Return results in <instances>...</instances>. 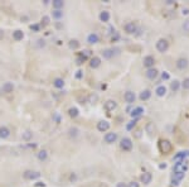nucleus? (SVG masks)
<instances>
[{
    "label": "nucleus",
    "mask_w": 189,
    "mask_h": 187,
    "mask_svg": "<svg viewBox=\"0 0 189 187\" xmlns=\"http://www.w3.org/2000/svg\"><path fill=\"white\" fill-rule=\"evenodd\" d=\"M159 149L161 153H164V154H168V153L171 152V149H173V146H171V143L167 139H161L159 142Z\"/></svg>",
    "instance_id": "obj_1"
},
{
    "label": "nucleus",
    "mask_w": 189,
    "mask_h": 187,
    "mask_svg": "<svg viewBox=\"0 0 189 187\" xmlns=\"http://www.w3.org/2000/svg\"><path fill=\"white\" fill-rule=\"evenodd\" d=\"M40 177V173L37 171H32V169H27L24 173H23V178L27 181H33V180H37V178Z\"/></svg>",
    "instance_id": "obj_2"
},
{
    "label": "nucleus",
    "mask_w": 189,
    "mask_h": 187,
    "mask_svg": "<svg viewBox=\"0 0 189 187\" xmlns=\"http://www.w3.org/2000/svg\"><path fill=\"white\" fill-rule=\"evenodd\" d=\"M168 48H169V42H168L167 39L161 38V39H159V41L156 42V49L159 51L160 53H164V52H167Z\"/></svg>",
    "instance_id": "obj_3"
},
{
    "label": "nucleus",
    "mask_w": 189,
    "mask_h": 187,
    "mask_svg": "<svg viewBox=\"0 0 189 187\" xmlns=\"http://www.w3.org/2000/svg\"><path fill=\"white\" fill-rule=\"evenodd\" d=\"M120 147H121L122 150L125 152H130L132 149V142L130 138H122L121 143H120Z\"/></svg>",
    "instance_id": "obj_4"
},
{
    "label": "nucleus",
    "mask_w": 189,
    "mask_h": 187,
    "mask_svg": "<svg viewBox=\"0 0 189 187\" xmlns=\"http://www.w3.org/2000/svg\"><path fill=\"white\" fill-rule=\"evenodd\" d=\"M188 169V166L185 164V162H177L174 164V172L175 173H184Z\"/></svg>",
    "instance_id": "obj_5"
},
{
    "label": "nucleus",
    "mask_w": 189,
    "mask_h": 187,
    "mask_svg": "<svg viewBox=\"0 0 189 187\" xmlns=\"http://www.w3.org/2000/svg\"><path fill=\"white\" fill-rule=\"evenodd\" d=\"M110 129V123L107 120H101L97 123V130L101 133H106Z\"/></svg>",
    "instance_id": "obj_6"
},
{
    "label": "nucleus",
    "mask_w": 189,
    "mask_h": 187,
    "mask_svg": "<svg viewBox=\"0 0 189 187\" xmlns=\"http://www.w3.org/2000/svg\"><path fill=\"white\" fill-rule=\"evenodd\" d=\"M144 66L146 67V69H153L154 65H155V58H154L153 56H146V57H144V61H143Z\"/></svg>",
    "instance_id": "obj_7"
},
{
    "label": "nucleus",
    "mask_w": 189,
    "mask_h": 187,
    "mask_svg": "<svg viewBox=\"0 0 189 187\" xmlns=\"http://www.w3.org/2000/svg\"><path fill=\"white\" fill-rule=\"evenodd\" d=\"M136 24L134 23V22H129V23H126L125 25H124V30L127 33V34H132V33H135L136 32Z\"/></svg>",
    "instance_id": "obj_8"
},
{
    "label": "nucleus",
    "mask_w": 189,
    "mask_h": 187,
    "mask_svg": "<svg viewBox=\"0 0 189 187\" xmlns=\"http://www.w3.org/2000/svg\"><path fill=\"white\" fill-rule=\"evenodd\" d=\"M104 140L107 144H112L117 140V134L116 133H106L105 137H104Z\"/></svg>",
    "instance_id": "obj_9"
},
{
    "label": "nucleus",
    "mask_w": 189,
    "mask_h": 187,
    "mask_svg": "<svg viewBox=\"0 0 189 187\" xmlns=\"http://www.w3.org/2000/svg\"><path fill=\"white\" fill-rule=\"evenodd\" d=\"M124 99H125V101L127 104H134L135 100H136V95L132 91H126L125 95H124Z\"/></svg>",
    "instance_id": "obj_10"
},
{
    "label": "nucleus",
    "mask_w": 189,
    "mask_h": 187,
    "mask_svg": "<svg viewBox=\"0 0 189 187\" xmlns=\"http://www.w3.org/2000/svg\"><path fill=\"white\" fill-rule=\"evenodd\" d=\"M104 108H105L106 111H114V110L117 108V103L115 100H107L104 105Z\"/></svg>",
    "instance_id": "obj_11"
},
{
    "label": "nucleus",
    "mask_w": 189,
    "mask_h": 187,
    "mask_svg": "<svg viewBox=\"0 0 189 187\" xmlns=\"http://www.w3.org/2000/svg\"><path fill=\"white\" fill-rule=\"evenodd\" d=\"M2 91L4 94H12L14 91V83L13 82H4L2 86Z\"/></svg>",
    "instance_id": "obj_12"
},
{
    "label": "nucleus",
    "mask_w": 189,
    "mask_h": 187,
    "mask_svg": "<svg viewBox=\"0 0 189 187\" xmlns=\"http://www.w3.org/2000/svg\"><path fill=\"white\" fill-rule=\"evenodd\" d=\"M10 137V129L8 128V126L3 125V126H0V138L2 139H8Z\"/></svg>",
    "instance_id": "obj_13"
},
{
    "label": "nucleus",
    "mask_w": 189,
    "mask_h": 187,
    "mask_svg": "<svg viewBox=\"0 0 189 187\" xmlns=\"http://www.w3.org/2000/svg\"><path fill=\"white\" fill-rule=\"evenodd\" d=\"M101 66V58L97 57V56H94L90 59V67L91 69H98V67Z\"/></svg>",
    "instance_id": "obj_14"
},
{
    "label": "nucleus",
    "mask_w": 189,
    "mask_h": 187,
    "mask_svg": "<svg viewBox=\"0 0 189 187\" xmlns=\"http://www.w3.org/2000/svg\"><path fill=\"white\" fill-rule=\"evenodd\" d=\"M188 66H189V62L187 58H179L177 61V67L179 70H185L188 69Z\"/></svg>",
    "instance_id": "obj_15"
},
{
    "label": "nucleus",
    "mask_w": 189,
    "mask_h": 187,
    "mask_svg": "<svg viewBox=\"0 0 189 187\" xmlns=\"http://www.w3.org/2000/svg\"><path fill=\"white\" fill-rule=\"evenodd\" d=\"M151 180H153V176H151L150 172H145V173H143L141 177H140V181H141V183H144V185H149V183L151 182Z\"/></svg>",
    "instance_id": "obj_16"
},
{
    "label": "nucleus",
    "mask_w": 189,
    "mask_h": 187,
    "mask_svg": "<svg viewBox=\"0 0 189 187\" xmlns=\"http://www.w3.org/2000/svg\"><path fill=\"white\" fill-rule=\"evenodd\" d=\"M23 38H24V33H23V30L16 29V30L13 32V39H14V41L19 42V41H23Z\"/></svg>",
    "instance_id": "obj_17"
},
{
    "label": "nucleus",
    "mask_w": 189,
    "mask_h": 187,
    "mask_svg": "<svg viewBox=\"0 0 189 187\" xmlns=\"http://www.w3.org/2000/svg\"><path fill=\"white\" fill-rule=\"evenodd\" d=\"M158 70L156 69H154V67H153V69H149L148 71H146V73H145V75H146V77L148 79H150V80H154V79H156V76H158Z\"/></svg>",
    "instance_id": "obj_18"
},
{
    "label": "nucleus",
    "mask_w": 189,
    "mask_h": 187,
    "mask_svg": "<svg viewBox=\"0 0 189 187\" xmlns=\"http://www.w3.org/2000/svg\"><path fill=\"white\" fill-rule=\"evenodd\" d=\"M110 18H111V15H110V13H108L107 10H102V12L100 13V20H101L102 23H107V22L110 20Z\"/></svg>",
    "instance_id": "obj_19"
},
{
    "label": "nucleus",
    "mask_w": 189,
    "mask_h": 187,
    "mask_svg": "<svg viewBox=\"0 0 189 187\" xmlns=\"http://www.w3.org/2000/svg\"><path fill=\"white\" fill-rule=\"evenodd\" d=\"M143 113H144V108L137 106V108H135L130 113V115H131V118H139L140 115H143Z\"/></svg>",
    "instance_id": "obj_20"
},
{
    "label": "nucleus",
    "mask_w": 189,
    "mask_h": 187,
    "mask_svg": "<svg viewBox=\"0 0 189 187\" xmlns=\"http://www.w3.org/2000/svg\"><path fill=\"white\" fill-rule=\"evenodd\" d=\"M98 36L96 34V33H91V34H88V37H87V42L90 44H96V43H98Z\"/></svg>",
    "instance_id": "obj_21"
},
{
    "label": "nucleus",
    "mask_w": 189,
    "mask_h": 187,
    "mask_svg": "<svg viewBox=\"0 0 189 187\" xmlns=\"http://www.w3.org/2000/svg\"><path fill=\"white\" fill-rule=\"evenodd\" d=\"M53 86L56 89H63L64 87V80L61 79V77H57L53 80Z\"/></svg>",
    "instance_id": "obj_22"
},
{
    "label": "nucleus",
    "mask_w": 189,
    "mask_h": 187,
    "mask_svg": "<svg viewBox=\"0 0 189 187\" xmlns=\"http://www.w3.org/2000/svg\"><path fill=\"white\" fill-rule=\"evenodd\" d=\"M88 52L90 51H84V53H81L78 55V57H77V63L78 65H82L83 62L87 61V56H88Z\"/></svg>",
    "instance_id": "obj_23"
},
{
    "label": "nucleus",
    "mask_w": 189,
    "mask_h": 187,
    "mask_svg": "<svg viewBox=\"0 0 189 187\" xmlns=\"http://www.w3.org/2000/svg\"><path fill=\"white\" fill-rule=\"evenodd\" d=\"M52 5H53V9L54 10H61L62 8L64 6V2H63V0H53Z\"/></svg>",
    "instance_id": "obj_24"
},
{
    "label": "nucleus",
    "mask_w": 189,
    "mask_h": 187,
    "mask_svg": "<svg viewBox=\"0 0 189 187\" xmlns=\"http://www.w3.org/2000/svg\"><path fill=\"white\" fill-rule=\"evenodd\" d=\"M37 157H38L39 161L44 162V161H47V158H48V152H47L46 149H42V150H39V152L37 153Z\"/></svg>",
    "instance_id": "obj_25"
},
{
    "label": "nucleus",
    "mask_w": 189,
    "mask_h": 187,
    "mask_svg": "<svg viewBox=\"0 0 189 187\" xmlns=\"http://www.w3.org/2000/svg\"><path fill=\"white\" fill-rule=\"evenodd\" d=\"M150 96H151V91L150 90H144V91H141L140 92V100H143V101H146V100H149L150 99Z\"/></svg>",
    "instance_id": "obj_26"
},
{
    "label": "nucleus",
    "mask_w": 189,
    "mask_h": 187,
    "mask_svg": "<svg viewBox=\"0 0 189 187\" xmlns=\"http://www.w3.org/2000/svg\"><path fill=\"white\" fill-rule=\"evenodd\" d=\"M155 94L159 96V97H163L167 94V87L164 86V85H161V86H158L156 90H155Z\"/></svg>",
    "instance_id": "obj_27"
},
{
    "label": "nucleus",
    "mask_w": 189,
    "mask_h": 187,
    "mask_svg": "<svg viewBox=\"0 0 189 187\" xmlns=\"http://www.w3.org/2000/svg\"><path fill=\"white\" fill-rule=\"evenodd\" d=\"M185 156H187V152H179L178 154L174 156V161L175 162H184Z\"/></svg>",
    "instance_id": "obj_28"
},
{
    "label": "nucleus",
    "mask_w": 189,
    "mask_h": 187,
    "mask_svg": "<svg viewBox=\"0 0 189 187\" xmlns=\"http://www.w3.org/2000/svg\"><path fill=\"white\" fill-rule=\"evenodd\" d=\"M78 134H80V130L74 128V126H72V128L68 129V135H70L71 138H76V137H78Z\"/></svg>",
    "instance_id": "obj_29"
},
{
    "label": "nucleus",
    "mask_w": 189,
    "mask_h": 187,
    "mask_svg": "<svg viewBox=\"0 0 189 187\" xmlns=\"http://www.w3.org/2000/svg\"><path fill=\"white\" fill-rule=\"evenodd\" d=\"M102 56H104V58H106V59H110L114 56V49H110V48L104 49L102 51Z\"/></svg>",
    "instance_id": "obj_30"
},
{
    "label": "nucleus",
    "mask_w": 189,
    "mask_h": 187,
    "mask_svg": "<svg viewBox=\"0 0 189 187\" xmlns=\"http://www.w3.org/2000/svg\"><path fill=\"white\" fill-rule=\"evenodd\" d=\"M80 114V110L77 108H70L68 109V115H70L71 118H77Z\"/></svg>",
    "instance_id": "obj_31"
},
{
    "label": "nucleus",
    "mask_w": 189,
    "mask_h": 187,
    "mask_svg": "<svg viewBox=\"0 0 189 187\" xmlns=\"http://www.w3.org/2000/svg\"><path fill=\"white\" fill-rule=\"evenodd\" d=\"M22 138H23V140H25V142H29V140L33 138V133H32L30 130H25V132L22 134Z\"/></svg>",
    "instance_id": "obj_32"
},
{
    "label": "nucleus",
    "mask_w": 189,
    "mask_h": 187,
    "mask_svg": "<svg viewBox=\"0 0 189 187\" xmlns=\"http://www.w3.org/2000/svg\"><path fill=\"white\" fill-rule=\"evenodd\" d=\"M179 87H180V82H179L178 80H174L173 82H171V83H170V89H171V90H173L174 92H177V91L179 90Z\"/></svg>",
    "instance_id": "obj_33"
},
{
    "label": "nucleus",
    "mask_w": 189,
    "mask_h": 187,
    "mask_svg": "<svg viewBox=\"0 0 189 187\" xmlns=\"http://www.w3.org/2000/svg\"><path fill=\"white\" fill-rule=\"evenodd\" d=\"M68 44H70V48H72V49H77V48L80 47V42L77 41V39H71Z\"/></svg>",
    "instance_id": "obj_34"
},
{
    "label": "nucleus",
    "mask_w": 189,
    "mask_h": 187,
    "mask_svg": "<svg viewBox=\"0 0 189 187\" xmlns=\"http://www.w3.org/2000/svg\"><path fill=\"white\" fill-rule=\"evenodd\" d=\"M52 15H53L54 19H61L62 16H63V12L62 10H53Z\"/></svg>",
    "instance_id": "obj_35"
},
{
    "label": "nucleus",
    "mask_w": 189,
    "mask_h": 187,
    "mask_svg": "<svg viewBox=\"0 0 189 187\" xmlns=\"http://www.w3.org/2000/svg\"><path fill=\"white\" fill-rule=\"evenodd\" d=\"M49 23H50V18H49V16L48 15L43 16V18H42V25H43V27H46V25H48Z\"/></svg>",
    "instance_id": "obj_36"
},
{
    "label": "nucleus",
    "mask_w": 189,
    "mask_h": 187,
    "mask_svg": "<svg viewBox=\"0 0 189 187\" xmlns=\"http://www.w3.org/2000/svg\"><path fill=\"white\" fill-rule=\"evenodd\" d=\"M184 178V173H174V178L173 180H175V181H178V182H180Z\"/></svg>",
    "instance_id": "obj_37"
},
{
    "label": "nucleus",
    "mask_w": 189,
    "mask_h": 187,
    "mask_svg": "<svg viewBox=\"0 0 189 187\" xmlns=\"http://www.w3.org/2000/svg\"><path fill=\"white\" fill-rule=\"evenodd\" d=\"M182 87L184 90H189V77L188 79H184V81L182 82Z\"/></svg>",
    "instance_id": "obj_38"
},
{
    "label": "nucleus",
    "mask_w": 189,
    "mask_h": 187,
    "mask_svg": "<svg viewBox=\"0 0 189 187\" xmlns=\"http://www.w3.org/2000/svg\"><path fill=\"white\" fill-rule=\"evenodd\" d=\"M97 95H93V94H92V95H90L88 96V103H91V104H94V103H96V101H97Z\"/></svg>",
    "instance_id": "obj_39"
},
{
    "label": "nucleus",
    "mask_w": 189,
    "mask_h": 187,
    "mask_svg": "<svg viewBox=\"0 0 189 187\" xmlns=\"http://www.w3.org/2000/svg\"><path fill=\"white\" fill-rule=\"evenodd\" d=\"M136 120H137V119H135V120H132V122L129 123V124L126 125V129H127V130H131V129L134 128V126L136 125Z\"/></svg>",
    "instance_id": "obj_40"
},
{
    "label": "nucleus",
    "mask_w": 189,
    "mask_h": 187,
    "mask_svg": "<svg viewBox=\"0 0 189 187\" xmlns=\"http://www.w3.org/2000/svg\"><path fill=\"white\" fill-rule=\"evenodd\" d=\"M29 28H30L33 32H39V29H40V25H39V24H32Z\"/></svg>",
    "instance_id": "obj_41"
},
{
    "label": "nucleus",
    "mask_w": 189,
    "mask_h": 187,
    "mask_svg": "<svg viewBox=\"0 0 189 187\" xmlns=\"http://www.w3.org/2000/svg\"><path fill=\"white\" fill-rule=\"evenodd\" d=\"M127 187H140V185L137 182H135V181H132L130 183H127Z\"/></svg>",
    "instance_id": "obj_42"
},
{
    "label": "nucleus",
    "mask_w": 189,
    "mask_h": 187,
    "mask_svg": "<svg viewBox=\"0 0 189 187\" xmlns=\"http://www.w3.org/2000/svg\"><path fill=\"white\" fill-rule=\"evenodd\" d=\"M169 77H170V75L168 72H163V75H161V79L163 80H169Z\"/></svg>",
    "instance_id": "obj_43"
},
{
    "label": "nucleus",
    "mask_w": 189,
    "mask_h": 187,
    "mask_svg": "<svg viewBox=\"0 0 189 187\" xmlns=\"http://www.w3.org/2000/svg\"><path fill=\"white\" fill-rule=\"evenodd\" d=\"M76 79H82V71H77V73H76Z\"/></svg>",
    "instance_id": "obj_44"
},
{
    "label": "nucleus",
    "mask_w": 189,
    "mask_h": 187,
    "mask_svg": "<svg viewBox=\"0 0 189 187\" xmlns=\"http://www.w3.org/2000/svg\"><path fill=\"white\" fill-rule=\"evenodd\" d=\"M183 28L187 29V30H189V20H187L185 24H183Z\"/></svg>",
    "instance_id": "obj_45"
},
{
    "label": "nucleus",
    "mask_w": 189,
    "mask_h": 187,
    "mask_svg": "<svg viewBox=\"0 0 189 187\" xmlns=\"http://www.w3.org/2000/svg\"><path fill=\"white\" fill-rule=\"evenodd\" d=\"M116 187H127V185H126V183H124V182H119Z\"/></svg>",
    "instance_id": "obj_46"
},
{
    "label": "nucleus",
    "mask_w": 189,
    "mask_h": 187,
    "mask_svg": "<svg viewBox=\"0 0 189 187\" xmlns=\"http://www.w3.org/2000/svg\"><path fill=\"white\" fill-rule=\"evenodd\" d=\"M120 38V36L117 34V33H116V34H115V37H112V42H115V41H117Z\"/></svg>",
    "instance_id": "obj_47"
},
{
    "label": "nucleus",
    "mask_w": 189,
    "mask_h": 187,
    "mask_svg": "<svg viewBox=\"0 0 189 187\" xmlns=\"http://www.w3.org/2000/svg\"><path fill=\"white\" fill-rule=\"evenodd\" d=\"M171 185H173V186H178V185H179V182H178V181H175V180H171Z\"/></svg>",
    "instance_id": "obj_48"
},
{
    "label": "nucleus",
    "mask_w": 189,
    "mask_h": 187,
    "mask_svg": "<svg viewBox=\"0 0 189 187\" xmlns=\"http://www.w3.org/2000/svg\"><path fill=\"white\" fill-rule=\"evenodd\" d=\"M183 14H184V15L189 14V9H183Z\"/></svg>",
    "instance_id": "obj_49"
},
{
    "label": "nucleus",
    "mask_w": 189,
    "mask_h": 187,
    "mask_svg": "<svg viewBox=\"0 0 189 187\" xmlns=\"http://www.w3.org/2000/svg\"><path fill=\"white\" fill-rule=\"evenodd\" d=\"M3 36H4V32H3L2 29H0V38H3Z\"/></svg>",
    "instance_id": "obj_50"
},
{
    "label": "nucleus",
    "mask_w": 189,
    "mask_h": 187,
    "mask_svg": "<svg viewBox=\"0 0 189 187\" xmlns=\"http://www.w3.org/2000/svg\"><path fill=\"white\" fill-rule=\"evenodd\" d=\"M174 2H173V0H167V4H173Z\"/></svg>",
    "instance_id": "obj_51"
}]
</instances>
